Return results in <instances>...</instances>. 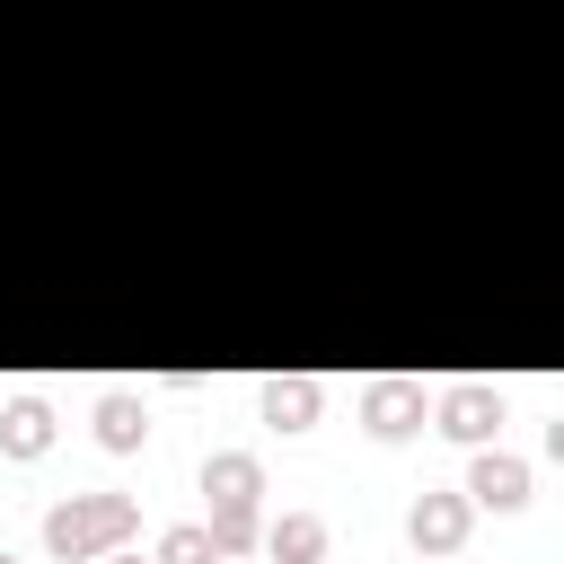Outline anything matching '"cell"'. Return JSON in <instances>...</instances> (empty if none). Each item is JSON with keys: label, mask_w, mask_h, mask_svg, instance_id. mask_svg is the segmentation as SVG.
<instances>
[{"label": "cell", "mask_w": 564, "mask_h": 564, "mask_svg": "<svg viewBox=\"0 0 564 564\" xmlns=\"http://www.w3.org/2000/svg\"><path fill=\"white\" fill-rule=\"evenodd\" d=\"M123 529H132V502H123V494H88V502H62V511L44 520V546L79 564V555H106Z\"/></svg>", "instance_id": "1"}, {"label": "cell", "mask_w": 564, "mask_h": 564, "mask_svg": "<svg viewBox=\"0 0 564 564\" xmlns=\"http://www.w3.org/2000/svg\"><path fill=\"white\" fill-rule=\"evenodd\" d=\"M203 494L220 502V520H212V546H247V502H256V458H212L203 467Z\"/></svg>", "instance_id": "2"}, {"label": "cell", "mask_w": 564, "mask_h": 564, "mask_svg": "<svg viewBox=\"0 0 564 564\" xmlns=\"http://www.w3.org/2000/svg\"><path fill=\"white\" fill-rule=\"evenodd\" d=\"M441 423H449L458 441H485V432L502 423V397H494V388H449V405H441Z\"/></svg>", "instance_id": "3"}, {"label": "cell", "mask_w": 564, "mask_h": 564, "mask_svg": "<svg viewBox=\"0 0 564 564\" xmlns=\"http://www.w3.org/2000/svg\"><path fill=\"white\" fill-rule=\"evenodd\" d=\"M467 494H485L494 511H511V502H529V467H520V458H476Z\"/></svg>", "instance_id": "4"}, {"label": "cell", "mask_w": 564, "mask_h": 564, "mask_svg": "<svg viewBox=\"0 0 564 564\" xmlns=\"http://www.w3.org/2000/svg\"><path fill=\"white\" fill-rule=\"evenodd\" d=\"M44 441H53V414H44V405H35V397H26V405H9V414H0V449H18V458H35V449H44Z\"/></svg>", "instance_id": "5"}, {"label": "cell", "mask_w": 564, "mask_h": 564, "mask_svg": "<svg viewBox=\"0 0 564 564\" xmlns=\"http://www.w3.org/2000/svg\"><path fill=\"white\" fill-rule=\"evenodd\" d=\"M458 529H467V511L449 494H423L414 502V546H458Z\"/></svg>", "instance_id": "6"}, {"label": "cell", "mask_w": 564, "mask_h": 564, "mask_svg": "<svg viewBox=\"0 0 564 564\" xmlns=\"http://www.w3.org/2000/svg\"><path fill=\"white\" fill-rule=\"evenodd\" d=\"M308 414H317V388H308V379H273V388H264V423H282V432H300Z\"/></svg>", "instance_id": "7"}, {"label": "cell", "mask_w": 564, "mask_h": 564, "mask_svg": "<svg viewBox=\"0 0 564 564\" xmlns=\"http://www.w3.org/2000/svg\"><path fill=\"white\" fill-rule=\"evenodd\" d=\"M414 405H423L414 388H370V432H388V441L414 432Z\"/></svg>", "instance_id": "8"}, {"label": "cell", "mask_w": 564, "mask_h": 564, "mask_svg": "<svg viewBox=\"0 0 564 564\" xmlns=\"http://www.w3.org/2000/svg\"><path fill=\"white\" fill-rule=\"evenodd\" d=\"M97 441H106V449H132V441H141V405H132V397H106V405H97Z\"/></svg>", "instance_id": "9"}, {"label": "cell", "mask_w": 564, "mask_h": 564, "mask_svg": "<svg viewBox=\"0 0 564 564\" xmlns=\"http://www.w3.org/2000/svg\"><path fill=\"white\" fill-rule=\"evenodd\" d=\"M317 546H326L317 520H282V529H273V555H291V564H317Z\"/></svg>", "instance_id": "10"}, {"label": "cell", "mask_w": 564, "mask_h": 564, "mask_svg": "<svg viewBox=\"0 0 564 564\" xmlns=\"http://www.w3.org/2000/svg\"><path fill=\"white\" fill-rule=\"evenodd\" d=\"M167 564H212L220 546H212V529H167V546H159Z\"/></svg>", "instance_id": "11"}, {"label": "cell", "mask_w": 564, "mask_h": 564, "mask_svg": "<svg viewBox=\"0 0 564 564\" xmlns=\"http://www.w3.org/2000/svg\"><path fill=\"white\" fill-rule=\"evenodd\" d=\"M0 564H9V555H0Z\"/></svg>", "instance_id": "12"}]
</instances>
